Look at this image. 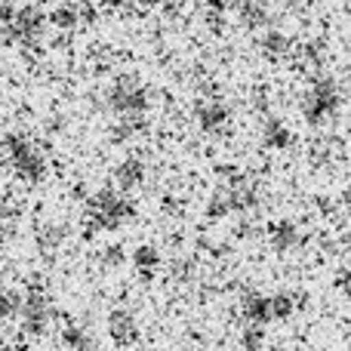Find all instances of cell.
Returning <instances> with one entry per match:
<instances>
[{
	"instance_id": "cell-3",
	"label": "cell",
	"mask_w": 351,
	"mask_h": 351,
	"mask_svg": "<svg viewBox=\"0 0 351 351\" xmlns=\"http://www.w3.org/2000/svg\"><path fill=\"white\" fill-rule=\"evenodd\" d=\"M49 321H53V302L49 293L40 284H28L22 293V311H19V324L28 336H40L47 333Z\"/></svg>"
},
{
	"instance_id": "cell-8",
	"label": "cell",
	"mask_w": 351,
	"mask_h": 351,
	"mask_svg": "<svg viewBox=\"0 0 351 351\" xmlns=\"http://www.w3.org/2000/svg\"><path fill=\"white\" fill-rule=\"evenodd\" d=\"M62 237H65V228L56 222H40L37 225V243H40V250H53L62 243Z\"/></svg>"
},
{
	"instance_id": "cell-9",
	"label": "cell",
	"mask_w": 351,
	"mask_h": 351,
	"mask_svg": "<svg viewBox=\"0 0 351 351\" xmlns=\"http://www.w3.org/2000/svg\"><path fill=\"white\" fill-rule=\"evenodd\" d=\"M142 176H145L142 164L130 158V160H123V164L117 167V185H121V188H133V185H139V182H142Z\"/></svg>"
},
{
	"instance_id": "cell-7",
	"label": "cell",
	"mask_w": 351,
	"mask_h": 351,
	"mask_svg": "<svg viewBox=\"0 0 351 351\" xmlns=\"http://www.w3.org/2000/svg\"><path fill=\"white\" fill-rule=\"evenodd\" d=\"M62 342H65L68 351H93V336L84 327H77V324H68L62 330Z\"/></svg>"
},
{
	"instance_id": "cell-5",
	"label": "cell",
	"mask_w": 351,
	"mask_h": 351,
	"mask_svg": "<svg viewBox=\"0 0 351 351\" xmlns=\"http://www.w3.org/2000/svg\"><path fill=\"white\" fill-rule=\"evenodd\" d=\"M108 330H111V339L121 342V346L136 339V321L130 311H114V315L108 317Z\"/></svg>"
},
{
	"instance_id": "cell-6",
	"label": "cell",
	"mask_w": 351,
	"mask_h": 351,
	"mask_svg": "<svg viewBox=\"0 0 351 351\" xmlns=\"http://www.w3.org/2000/svg\"><path fill=\"white\" fill-rule=\"evenodd\" d=\"M22 311V290L10 284H0V317L3 321H12Z\"/></svg>"
},
{
	"instance_id": "cell-2",
	"label": "cell",
	"mask_w": 351,
	"mask_h": 351,
	"mask_svg": "<svg viewBox=\"0 0 351 351\" xmlns=\"http://www.w3.org/2000/svg\"><path fill=\"white\" fill-rule=\"evenodd\" d=\"M130 216H133V206L117 191H99L96 197L86 204V219H90L93 228L114 231V228H121Z\"/></svg>"
},
{
	"instance_id": "cell-1",
	"label": "cell",
	"mask_w": 351,
	"mask_h": 351,
	"mask_svg": "<svg viewBox=\"0 0 351 351\" xmlns=\"http://www.w3.org/2000/svg\"><path fill=\"white\" fill-rule=\"evenodd\" d=\"M0 148H3L6 167H10L19 182H25V185H40V182L47 179L49 160H47V154L37 148L34 139H28V136H22V133H10Z\"/></svg>"
},
{
	"instance_id": "cell-10",
	"label": "cell",
	"mask_w": 351,
	"mask_h": 351,
	"mask_svg": "<svg viewBox=\"0 0 351 351\" xmlns=\"http://www.w3.org/2000/svg\"><path fill=\"white\" fill-rule=\"evenodd\" d=\"M19 231V213L12 206H0V243L12 241Z\"/></svg>"
},
{
	"instance_id": "cell-4",
	"label": "cell",
	"mask_w": 351,
	"mask_h": 351,
	"mask_svg": "<svg viewBox=\"0 0 351 351\" xmlns=\"http://www.w3.org/2000/svg\"><path fill=\"white\" fill-rule=\"evenodd\" d=\"M108 105L121 117H136L145 108V93H142V86L123 80V84H114V90H111V96H108Z\"/></svg>"
}]
</instances>
